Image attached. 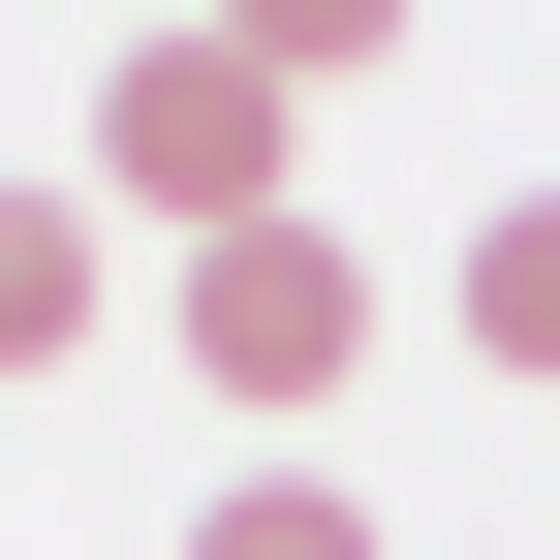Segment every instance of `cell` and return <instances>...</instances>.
Masks as SVG:
<instances>
[{"instance_id":"obj_1","label":"cell","mask_w":560,"mask_h":560,"mask_svg":"<svg viewBox=\"0 0 560 560\" xmlns=\"http://www.w3.org/2000/svg\"><path fill=\"white\" fill-rule=\"evenodd\" d=\"M280 125H312V94H280L249 32H125V62H94V219H187V249L312 219V187H280Z\"/></svg>"},{"instance_id":"obj_2","label":"cell","mask_w":560,"mask_h":560,"mask_svg":"<svg viewBox=\"0 0 560 560\" xmlns=\"http://www.w3.org/2000/svg\"><path fill=\"white\" fill-rule=\"evenodd\" d=\"M187 374H219L249 436H312V405L374 374V249H342V219H249V249H187Z\"/></svg>"},{"instance_id":"obj_3","label":"cell","mask_w":560,"mask_h":560,"mask_svg":"<svg viewBox=\"0 0 560 560\" xmlns=\"http://www.w3.org/2000/svg\"><path fill=\"white\" fill-rule=\"evenodd\" d=\"M94 342V187H0V374Z\"/></svg>"},{"instance_id":"obj_4","label":"cell","mask_w":560,"mask_h":560,"mask_svg":"<svg viewBox=\"0 0 560 560\" xmlns=\"http://www.w3.org/2000/svg\"><path fill=\"white\" fill-rule=\"evenodd\" d=\"M187 560H405V529L342 499V467H219V499H187Z\"/></svg>"},{"instance_id":"obj_5","label":"cell","mask_w":560,"mask_h":560,"mask_svg":"<svg viewBox=\"0 0 560 560\" xmlns=\"http://www.w3.org/2000/svg\"><path fill=\"white\" fill-rule=\"evenodd\" d=\"M467 342H499V374H560V187H499V219H467Z\"/></svg>"},{"instance_id":"obj_6","label":"cell","mask_w":560,"mask_h":560,"mask_svg":"<svg viewBox=\"0 0 560 560\" xmlns=\"http://www.w3.org/2000/svg\"><path fill=\"white\" fill-rule=\"evenodd\" d=\"M187 32H249L280 94H342V62H405V0H187Z\"/></svg>"},{"instance_id":"obj_7","label":"cell","mask_w":560,"mask_h":560,"mask_svg":"<svg viewBox=\"0 0 560 560\" xmlns=\"http://www.w3.org/2000/svg\"><path fill=\"white\" fill-rule=\"evenodd\" d=\"M125 32H187V0H125Z\"/></svg>"}]
</instances>
